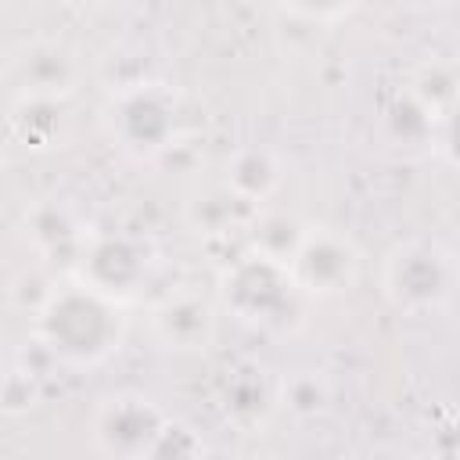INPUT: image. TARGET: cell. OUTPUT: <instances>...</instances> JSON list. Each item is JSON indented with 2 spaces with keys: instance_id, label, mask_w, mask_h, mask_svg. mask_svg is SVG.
<instances>
[{
  "instance_id": "cell-1",
  "label": "cell",
  "mask_w": 460,
  "mask_h": 460,
  "mask_svg": "<svg viewBox=\"0 0 460 460\" xmlns=\"http://www.w3.org/2000/svg\"><path fill=\"white\" fill-rule=\"evenodd\" d=\"M32 341L72 370L104 367L126 338V305L97 295L75 277L61 280L29 316Z\"/></svg>"
},
{
  "instance_id": "cell-2",
  "label": "cell",
  "mask_w": 460,
  "mask_h": 460,
  "mask_svg": "<svg viewBox=\"0 0 460 460\" xmlns=\"http://www.w3.org/2000/svg\"><path fill=\"white\" fill-rule=\"evenodd\" d=\"M219 305L244 327L255 331H288L302 316L305 295L295 288L288 266L241 248L219 270Z\"/></svg>"
},
{
  "instance_id": "cell-3",
  "label": "cell",
  "mask_w": 460,
  "mask_h": 460,
  "mask_svg": "<svg viewBox=\"0 0 460 460\" xmlns=\"http://www.w3.org/2000/svg\"><path fill=\"white\" fill-rule=\"evenodd\" d=\"M101 129L129 158L158 162L176 140V97L165 83L144 79L119 90H108L101 108Z\"/></svg>"
},
{
  "instance_id": "cell-4",
  "label": "cell",
  "mask_w": 460,
  "mask_h": 460,
  "mask_svg": "<svg viewBox=\"0 0 460 460\" xmlns=\"http://www.w3.org/2000/svg\"><path fill=\"white\" fill-rule=\"evenodd\" d=\"M456 288H460V266L442 241L406 237L392 244L381 259V291L406 316H424L442 309Z\"/></svg>"
},
{
  "instance_id": "cell-5",
  "label": "cell",
  "mask_w": 460,
  "mask_h": 460,
  "mask_svg": "<svg viewBox=\"0 0 460 460\" xmlns=\"http://www.w3.org/2000/svg\"><path fill=\"white\" fill-rule=\"evenodd\" d=\"M72 277L119 305H133L155 277V248L129 230H93Z\"/></svg>"
},
{
  "instance_id": "cell-6",
  "label": "cell",
  "mask_w": 460,
  "mask_h": 460,
  "mask_svg": "<svg viewBox=\"0 0 460 460\" xmlns=\"http://www.w3.org/2000/svg\"><path fill=\"white\" fill-rule=\"evenodd\" d=\"M83 61L65 40L32 36L7 50L4 83L11 101H68L79 90Z\"/></svg>"
},
{
  "instance_id": "cell-7",
  "label": "cell",
  "mask_w": 460,
  "mask_h": 460,
  "mask_svg": "<svg viewBox=\"0 0 460 460\" xmlns=\"http://www.w3.org/2000/svg\"><path fill=\"white\" fill-rule=\"evenodd\" d=\"M359 270H363V255L356 241L345 230L316 226V223H309L302 248L288 262V273L305 298H334L352 291Z\"/></svg>"
},
{
  "instance_id": "cell-8",
  "label": "cell",
  "mask_w": 460,
  "mask_h": 460,
  "mask_svg": "<svg viewBox=\"0 0 460 460\" xmlns=\"http://www.w3.org/2000/svg\"><path fill=\"white\" fill-rule=\"evenodd\" d=\"M165 424L169 413L155 399L140 392H119L97 406L90 428H93V446L108 460H144Z\"/></svg>"
},
{
  "instance_id": "cell-9",
  "label": "cell",
  "mask_w": 460,
  "mask_h": 460,
  "mask_svg": "<svg viewBox=\"0 0 460 460\" xmlns=\"http://www.w3.org/2000/svg\"><path fill=\"white\" fill-rule=\"evenodd\" d=\"M151 334L172 352H205L216 341V302L198 291H169L151 305Z\"/></svg>"
},
{
  "instance_id": "cell-10",
  "label": "cell",
  "mask_w": 460,
  "mask_h": 460,
  "mask_svg": "<svg viewBox=\"0 0 460 460\" xmlns=\"http://www.w3.org/2000/svg\"><path fill=\"white\" fill-rule=\"evenodd\" d=\"M259 208H252L248 201H241L230 187L223 183H212V187H201L187 198L183 205V223L194 237H205V241H230V237H248V226L255 219Z\"/></svg>"
},
{
  "instance_id": "cell-11",
  "label": "cell",
  "mask_w": 460,
  "mask_h": 460,
  "mask_svg": "<svg viewBox=\"0 0 460 460\" xmlns=\"http://www.w3.org/2000/svg\"><path fill=\"white\" fill-rule=\"evenodd\" d=\"M223 187H230L241 201H248L252 208H266V201L277 194V187L284 183V165L270 147L259 144H244L234 147L223 162Z\"/></svg>"
},
{
  "instance_id": "cell-12",
  "label": "cell",
  "mask_w": 460,
  "mask_h": 460,
  "mask_svg": "<svg viewBox=\"0 0 460 460\" xmlns=\"http://www.w3.org/2000/svg\"><path fill=\"white\" fill-rule=\"evenodd\" d=\"M399 93L435 126V119L460 97V61L435 54V58H420L417 65L406 68Z\"/></svg>"
},
{
  "instance_id": "cell-13",
  "label": "cell",
  "mask_w": 460,
  "mask_h": 460,
  "mask_svg": "<svg viewBox=\"0 0 460 460\" xmlns=\"http://www.w3.org/2000/svg\"><path fill=\"white\" fill-rule=\"evenodd\" d=\"M90 234L93 230H86V223L65 201H43L32 212H25V237L32 241V248L43 255L72 252V266H75L83 244L90 241Z\"/></svg>"
},
{
  "instance_id": "cell-14",
  "label": "cell",
  "mask_w": 460,
  "mask_h": 460,
  "mask_svg": "<svg viewBox=\"0 0 460 460\" xmlns=\"http://www.w3.org/2000/svg\"><path fill=\"white\" fill-rule=\"evenodd\" d=\"M309 234V223L295 212H284V208H259L252 226H248V237H244V248L248 252H259L280 266H288L295 259V252L302 248Z\"/></svg>"
},
{
  "instance_id": "cell-15",
  "label": "cell",
  "mask_w": 460,
  "mask_h": 460,
  "mask_svg": "<svg viewBox=\"0 0 460 460\" xmlns=\"http://www.w3.org/2000/svg\"><path fill=\"white\" fill-rule=\"evenodd\" d=\"M65 101H11L7 126L22 147H54L65 133Z\"/></svg>"
},
{
  "instance_id": "cell-16",
  "label": "cell",
  "mask_w": 460,
  "mask_h": 460,
  "mask_svg": "<svg viewBox=\"0 0 460 460\" xmlns=\"http://www.w3.org/2000/svg\"><path fill=\"white\" fill-rule=\"evenodd\" d=\"M280 402L284 410H291L295 417L309 420V417H320L327 406H331V388L323 377H316L313 370H298L291 374L284 385H280Z\"/></svg>"
},
{
  "instance_id": "cell-17",
  "label": "cell",
  "mask_w": 460,
  "mask_h": 460,
  "mask_svg": "<svg viewBox=\"0 0 460 460\" xmlns=\"http://www.w3.org/2000/svg\"><path fill=\"white\" fill-rule=\"evenodd\" d=\"M205 456H208L205 438H201L190 424L169 417V424L162 428L158 442L151 446V453H147L144 460H205Z\"/></svg>"
},
{
  "instance_id": "cell-18",
  "label": "cell",
  "mask_w": 460,
  "mask_h": 460,
  "mask_svg": "<svg viewBox=\"0 0 460 460\" xmlns=\"http://www.w3.org/2000/svg\"><path fill=\"white\" fill-rule=\"evenodd\" d=\"M431 151L446 165L460 169V97L435 119V126H431Z\"/></svg>"
},
{
  "instance_id": "cell-19",
  "label": "cell",
  "mask_w": 460,
  "mask_h": 460,
  "mask_svg": "<svg viewBox=\"0 0 460 460\" xmlns=\"http://www.w3.org/2000/svg\"><path fill=\"white\" fill-rule=\"evenodd\" d=\"M352 460H413L410 453H402L399 446H367L363 453H356Z\"/></svg>"
},
{
  "instance_id": "cell-20",
  "label": "cell",
  "mask_w": 460,
  "mask_h": 460,
  "mask_svg": "<svg viewBox=\"0 0 460 460\" xmlns=\"http://www.w3.org/2000/svg\"><path fill=\"white\" fill-rule=\"evenodd\" d=\"M431 460H460V456H431Z\"/></svg>"
}]
</instances>
